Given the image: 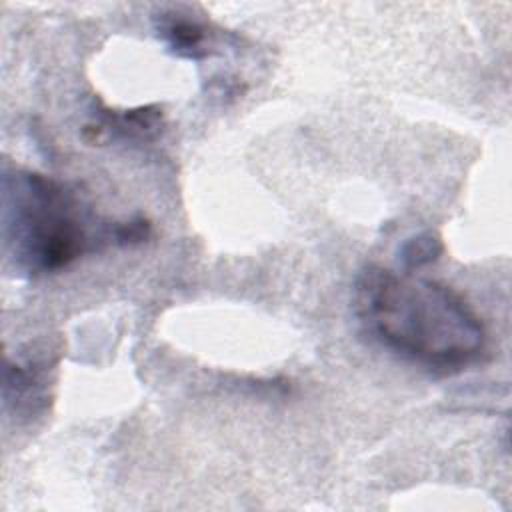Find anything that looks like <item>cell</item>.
I'll list each match as a JSON object with an SVG mask.
<instances>
[{
  "instance_id": "obj_7",
  "label": "cell",
  "mask_w": 512,
  "mask_h": 512,
  "mask_svg": "<svg viewBox=\"0 0 512 512\" xmlns=\"http://www.w3.org/2000/svg\"><path fill=\"white\" fill-rule=\"evenodd\" d=\"M152 232V226L146 218H134L122 224H114V244L132 246L144 242Z\"/></svg>"
},
{
  "instance_id": "obj_3",
  "label": "cell",
  "mask_w": 512,
  "mask_h": 512,
  "mask_svg": "<svg viewBox=\"0 0 512 512\" xmlns=\"http://www.w3.org/2000/svg\"><path fill=\"white\" fill-rule=\"evenodd\" d=\"M94 122L86 126V136L92 134L90 140L104 142V140H142L150 142L156 140L164 130V114L160 106H138L132 110L116 112L98 106L94 114Z\"/></svg>"
},
{
  "instance_id": "obj_1",
  "label": "cell",
  "mask_w": 512,
  "mask_h": 512,
  "mask_svg": "<svg viewBox=\"0 0 512 512\" xmlns=\"http://www.w3.org/2000/svg\"><path fill=\"white\" fill-rule=\"evenodd\" d=\"M352 306L376 342L428 370L456 374L486 354L482 318L438 280L368 264L354 280Z\"/></svg>"
},
{
  "instance_id": "obj_6",
  "label": "cell",
  "mask_w": 512,
  "mask_h": 512,
  "mask_svg": "<svg viewBox=\"0 0 512 512\" xmlns=\"http://www.w3.org/2000/svg\"><path fill=\"white\" fill-rule=\"evenodd\" d=\"M444 244L438 232L424 230L416 236H410L398 250V262L404 272H414L422 266H428L440 258Z\"/></svg>"
},
{
  "instance_id": "obj_2",
  "label": "cell",
  "mask_w": 512,
  "mask_h": 512,
  "mask_svg": "<svg viewBox=\"0 0 512 512\" xmlns=\"http://www.w3.org/2000/svg\"><path fill=\"white\" fill-rule=\"evenodd\" d=\"M96 226L98 220L68 184L30 170L4 172V248L20 272H58L100 242H114V226Z\"/></svg>"
},
{
  "instance_id": "obj_5",
  "label": "cell",
  "mask_w": 512,
  "mask_h": 512,
  "mask_svg": "<svg viewBox=\"0 0 512 512\" xmlns=\"http://www.w3.org/2000/svg\"><path fill=\"white\" fill-rule=\"evenodd\" d=\"M30 366H20L6 362L4 372V406L14 408V414L20 410L34 412V406L42 400V384L38 376L28 370Z\"/></svg>"
},
{
  "instance_id": "obj_4",
  "label": "cell",
  "mask_w": 512,
  "mask_h": 512,
  "mask_svg": "<svg viewBox=\"0 0 512 512\" xmlns=\"http://www.w3.org/2000/svg\"><path fill=\"white\" fill-rule=\"evenodd\" d=\"M156 34L166 48L180 58L200 60L206 52V30L180 12H162L156 18Z\"/></svg>"
}]
</instances>
